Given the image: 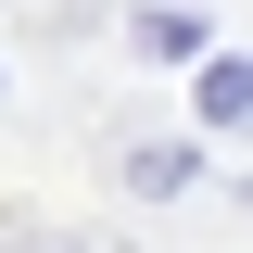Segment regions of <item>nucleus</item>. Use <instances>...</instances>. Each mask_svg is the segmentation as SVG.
I'll use <instances>...</instances> for the list:
<instances>
[{
    "mask_svg": "<svg viewBox=\"0 0 253 253\" xmlns=\"http://www.w3.org/2000/svg\"><path fill=\"white\" fill-rule=\"evenodd\" d=\"M203 126H253V63H203Z\"/></svg>",
    "mask_w": 253,
    "mask_h": 253,
    "instance_id": "f257e3e1",
    "label": "nucleus"
},
{
    "mask_svg": "<svg viewBox=\"0 0 253 253\" xmlns=\"http://www.w3.org/2000/svg\"><path fill=\"white\" fill-rule=\"evenodd\" d=\"M139 51H152V63H190L203 26H190V13H139Z\"/></svg>",
    "mask_w": 253,
    "mask_h": 253,
    "instance_id": "f03ea898",
    "label": "nucleus"
}]
</instances>
